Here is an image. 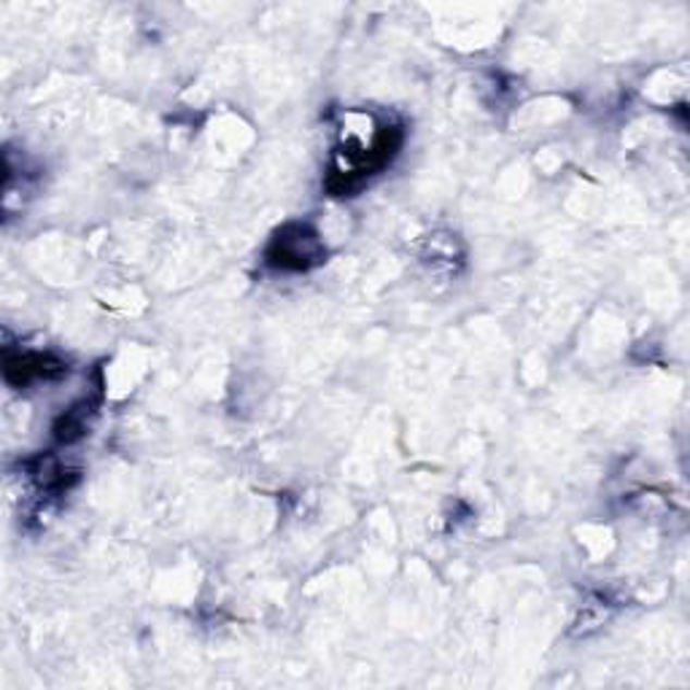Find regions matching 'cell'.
<instances>
[{
    "label": "cell",
    "mask_w": 690,
    "mask_h": 690,
    "mask_svg": "<svg viewBox=\"0 0 690 690\" xmlns=\"http://www.w3.org/2000/svg\"><path fill=\"white\" fill-rule=\"evenodd\" d=\"M84 432H87V403L71 407V410L60 418L58 427H54V434H58L60 443H73V440L82 438Z\"/></svg>",
    "instance_id": "3957f363"
},
{
    "label": "cell",
    "mask_w": 690,
    "mask_h": 690,
    "mask_svg": "<svg viewBox=\"0 0 690 690\" xmlns=\"http://www.w3.org/2000/svg\"><path fill=\"white\" fill-rule=\"evenodd\" d=\"M67 367L62 361L44 354H20L5 356V381L14 386H27L30 381H52V378L65 375Z\"/></svg>",
    "instance_id": "7a4b0ae2"
},
{
    "label": "cell",
    "mask_w": 690,
    "mask_h": 690,
    "mask_svg": "<svg viewBox=\"0 0 690 690\" xmlns=\"http://www.w3.org/2000/svg\"><path fill=\"white\" fill-rule=\"evenodd\" d=\"M324 257L326 251L319 232L303 222H292L281 227L268 248L270 268L288 270V273H305V270L319 268Z\"/></svg>",
    "instance_id": "6da1fadb"
}]
</instances>
